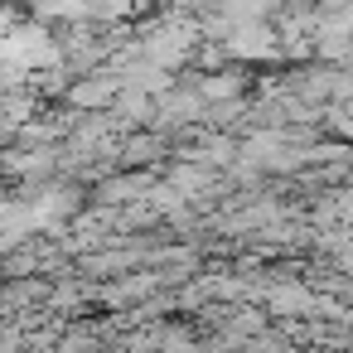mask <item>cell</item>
Returning a JSON list of instances; mask_svg holds the SVG:
<instances>
[{
    "label": "cell",
    "instance_id": "obj_3",
    "mask_svg": "<svg viewBox=\"0 0 353 353\" xmlns=\"http://www.w3.org/2000/svg\"><path fill=\"white\" fill-rule=\"evenodd\" d=\"M271 319H285V314H314V290L295 276V281H266L261 285V300H256Z\"/></svg>",
    "mask_w": 353,
    "mask_h": 353
},
{
    "label": "cell",
    "instance_id": "obj_5",
    "mask_svg": "<svg viewBox=\"0 0 353 353\" xmlns=\"http://www.w3.org/2000/svg\"><path fill=\"white\" fill-rule=\"evenodd\" d=\"M319 136H329V141H353L348 102H324V107H319Z\"/></svg>",
    "mask_w": 353,
    "mask_h": 353
},
{
    "label": "cell",
    "instance_id": "obj_2",
    "mask_svg": "<svg viewBox=\"0 0 353 353\" xmlns=\"http://www.w3.org/2000/svg\"><path fill=\"white\" fill-rule=\"evenodd\" d=\"M117 88H121L117 68L102 63V68H92V73H78V78L68 83V92H63V102H68L73 112H97V107H112Z\"/></svg>",
    "mask_w": 353,
    "mask_h": 353
},
{
    "label": "cell",
    "instance_id": "obj_4",
    "mask_svg": "<svg viewBox=\"0 0 353 353\" xmlns=\"http://www.w3.org/2000/svg\"><path fill=\"white\" fill-rule=\"evenodd\" d=\"M49 300V276L30 271V276H0V310H25V305H44Z\"/></svg>",
    "mask_w": 353,
    "mask_h": 353
},
{
    "label": "cell",
    "instance_id": "obj_1",
    "mask_svg": "<svg viewBox=\"0 0 353 353\" xmlns=\"http://www.w3.org/2000/svg\"><path fill=\"white\" fill-rule=\"evenodd\" d=\"M165 160H170V141H165L160 131H150V126H131V131H121L117 165H126V170H155V174H160Z\"/></svg>",
    "mask_w": 353,
    "mask_h": 353
}]
</instances>
